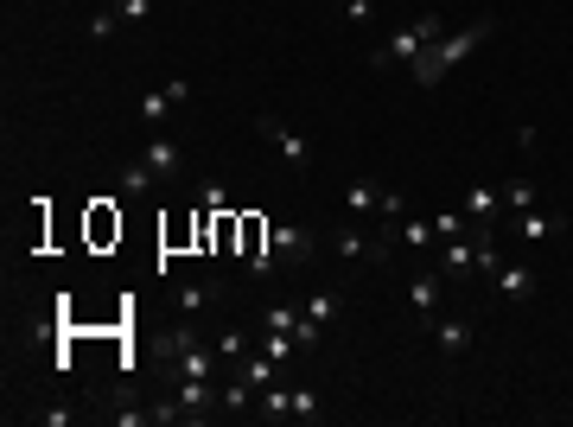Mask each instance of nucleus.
Here are the masks:
<instances>
[{
  "instance_id": "1",
  "label": "nucleus",
  "mask_w": 573,
  "mask_h": 427,
  "mask_svg": "<svg viewBox=\"0 0 573 427\" xmlns=\"http://www.w3.org/2000/svg\"><path fill=\"white\" fill-rule=\"evenodd\" d=\"M491 32H497V20H472V26L446 32V39H433V45L421 51V58L408 64V71H414V83H421V90H433V83H446V71H453L459 58H472V51H478L484 39H491Z\"/></svg>"
},
{
  "instance_id": "2",
  "label": "nucleus",
  "mask_w": 573,
  "mask_h": 427,
  "mask_svg": "<svg viewBox=\"0 0 573 427\" xmlns=\"http://www.w3.org/2000/svg\"><path fill=\"white\" fill-rule=\"evenodd\" d=\"M433 39H446V13H421V20H402L370 51V71H395V64H414Z\"/></svg>"
},
{
  "instance_id": "3",
  "label": "nucleus",
  "mask_w": 573,
  "mask_h": 427,
  "mask_svg": "<svg viewBox=\"0 0 573 427\" xmlns=\"http://www.w3.org/2000/svg\"><path fill=\"white\" fill-rule=\"evenodd\" d=\"M166 357H172V377H204V383H217V370H223L217 345H204L191 326H172V332H166Z\"/></svg>"
},
{
  "instance_id": "4",
  "label": "nucleus",
  "mask_w": 573,
  "mask_h": 427,
  "mask_svg": "<svg viewBox=\"0 0 573 427\" xmlns=\"http://www.w3.org/2000/svg\"><path fill=\"white\" fill-rule=\"evenodd\" d=\"M332 249L344 255V262H376V268H389V262H395V236H389V230L370 236V230L357 224V217H344V224L332 230Z\"/></svg>"
},
{
  "instance_id": "5",
  "label": "nucleus",
  "mask_w": 573,
  "mask_h": 427,
  "mask_svg": "<svg viewBox=\"0 0 573 427\" xmlns=\"http://www.w3.org/2000/svg\"><path fill=\"white\" fill-rule=\"evenodd\" d=\"M255 134H262V141H268L274 153H281V160L293 166V173H306V166H312V147H306V134H300V128H287L281 115H255Z\"/></svg>"
},
{
  "instance_id": "6",
  "label": "nucleus",
  "mask_w": 573,
  "mask_h": 427,
  "mask_svg": "<svg viewBox=\"0 0 573 427\" xmlns=\"http://www.w3.org/2000/svg\"><path fill=\"white\" fill-rule=\"evenodd\" d=\"M268 249L281 255V268H300V262L319 255V236H312L306 224H274V230H268Z\"/></svg>"
},
{
  "instance_id": "7",
  "label": "nucleus",
  "mask_w": 573,
  "mask_h": 427,
  "mask_svg": "<svg viewBox=\"0 0 573 427\" xmlns=\"http://www.w3.org/2000/svg\"><path fill=\"white\" fill-rule=\"evenodd\" d=\"M421 326L433 332V345H440L446 357H459V351H472V332H478V326H472V319H459V313H446V306H440V313H427V319H421Z\"/></svg>"
},
{
  "instance_id": "8",
  "label": "nucleus",
  "mask_w": 573,
  "mask_h": 427,
  "mask_svg": "<svg viewBox=\"0 0 573 427\" xmlns=\"http://www.w3.org/2000/svg\"><path fill=\"white\" fill-rule=\"evenodd\" d=\"M223 300H230V281H211V275H204V281H185L179 287V294H172V306H179V313L185 319H198V313H211V306H223Z\"/></svg>"
},
{
  "instance_id": "9",
  "label": "nucleus",
  "mask_w": 573,
  "mask_h": 427,
  "mask_svg": "<svg viewBox=\"0 0 573 427\" xmlns=\"http://www.w3.org/2000/svg\"><path fill=\"white\" fill-rule=\"evenodd\" d=\"M433 268H440L446 281H472V268H478V249L465 243V236H453V243H440V249H433Z\"/></svg>"
},
{
  "instance_id": "10",
  "label": "nucleus",
  "mask_w": 573,
  "mask_h": 427,
  "mask_svg": "<svg viewBox=\"0 0 573 427\" xmlns=\"http://www.w3.org/2000/svg\"><path fill=\"white\" fill-rule=\"evenodd\" d=\"M516 236H523V249H548L554 236H561V217L542 211V204H535V211H516Z\"/></svg>"
},
{
  "instance_id": "11",
  "label": "nucleus",
  "mask_w": 573,
  "mask_h": 427,
  "mask_svg": "<svg viewBox=\"0 0 573 427\" xmlns=\"http://www.w3.org/2000/svg\"><path fill=\"white\" fill-rule=\"evenodd\" d=\"M408 300H414V313H440V306H446V275H440V268H421V275H408Z\"/></svg>"
},
{
  "instance_id": "12",
  "label": "nucleus",
  "mask_w": 573,
  "mask_h": 427,
  "mask_svg": "<svg viewBox=\"0 0 573 427\" xmlns=\"http://www.w3.org/2000/svg\"><path fill=\"white\" fill-rule=\"evenodd\" d=\"M491 281H497L503 300H535V268H529V262H497Z\"/></svg>"
},
{
  "instance_id": "13",
  "label": "nucleus",
  "mask_w": 573,
  "mask_h": 427,
  "mask_svg": "<svg viewBox=\"0 0 573 427\" xmlns=\"http://www.w3.org/2000/svg\"><path fill=\"white\" fill-rule=\"evenodd\" d=\"M185 96H191V83H166V90H153V96H141V122H147V128H166V115L179 109Z\"/></svg>"
},
{
  "instance_id": "14",
  "label": "nucleus",
  "mask_w": 573,
  "mask_h": 427,
  "mask_svg": "<svg viewBox=\"0 0 573 427\" xmlns=\"http://www.w3.org/2000/svg\"><path fill=\"white\" fill-rule=\"evenodd\" d=\"M389 236H395V249H421V255L440 249V236H433V217H402V224H389Z\"/></svg>"
},
{
  "instance_id": "15",
  "label": "nucleus",
  "mask_w": 573,
  "mask_h": 427,
  "mask_svg": "<svg viewBox=\"0 0 573 427\" xmlns=\"http://www.w3.org/2000/svg\"><path fill=\"white\" fill-rule=\"evenodd\" d=\"M172 396L185 402V421H204L211 415V402H217V383H204V377H179V389Z\"/></svg>"
},
{
  "instance_id": "16",
  "label": "nucleus",
  "mask_w": 573,
  "mask_h": 427,
  "mask_svg": "<svg viewBox=\"0 0 573 427\" xmlns=\"http://www.w3.org/2000/svg\"><path fill=\"white\" fill-rule=\"evenodd\" d=\"M465 217H472V224H497V217H503V185H472Z\"/></svg>"
},
{
  "instance_id": "17",
  "label": "nucleus",
  "mask_w": 573,
  "mask_h": 427,
  "mask_svg": "<svg viewBox=\"0 0 573 427\" xmlns=\"http://www.w3.org/2000/svg\"><path fill=\"white\" fill-rule=\"evenodd\" d=\"M255 415H262L268 427H274V421H293V389H287V383H268L262 396H255Z\"/></svg>"
},
{
  "instance_id": "18",
  "label": "nucleus",
  "mask_w": 573,
  "mask_h": 427,
  "mask_svg": "<svg viewBox=\"0 0 573 427\" xmlns=\"http://www.w3.org/2000/svg\"><path fill=\"white\" fill-rule=\"evenodd\" d=\"M376 204H382L376 185H363V179L344 185V217H357V224H363V217H376Z\"/></svg>"
},
{
  "instance_id": "19",
  "label": "nucleus",
  "mask_w": 573,
  "mask_h": 427,
  "mask_svg": "<svg viewBox=\"0 0 573 427\" xmlns=\"http://www.w3.org/2000/svg\"><path fill=\"white\" fill-rule=\"evenodd\" d=\"M141 160H147V166H153V173H160V179H172V173H179V166H185V153H179V147H172L166 134H160V141H147V153H141Z\"/></svg>"
},
{
  "instance_id": "20",
  "label": "nucleus",
  "mask_w": 573,
  "mask_h": 427,
  "mask_svg": "<svg viewBox=\"0 0 573 427\" xmlns=\"http://www.w3.org/2000/svg\"><path fill=\"white\" fill-rule=\"evenodd\" d=\"M153 185H160V173H153L147 160H128V166H121V192H128V198H147Z\"/></svg>"
},
{
  "instance_id": "21",
  "label": "nucleus",
  "mask_w": 573,
  "mask_h": 427,
  "mask_svg": "<svg viewBox=\"0 0 573 427\" xmlns=\"http://www.w3.org/2000/svg\"><path fill=\"white\" fill-rule=\"evenodd\" d=\"M503 204H510V217H516V211H535V204H542V185H535V179H523V173H516L510 185H503Z\"/></svg>"
},
{
  "instance_id": "22",
  "label": "nucleus",
  "mask_w": 573,
  "mask_h": 427,
  "mask_svg": "<svg viewBox=\"0 0 573 427\" xmlns=\"http://www.w3.org/2000/svg\"><path fill=\"white\" fill-rule=\"evenodd\" d=\"M300 313L312 319V326H332V319H338V294H332V287H319L312 300H300Z\"/></svg>"
},
{
  "instance_id": "23",
  "label": "nucleus",
  "mask_w": 573,
  "mask_h": 427,
  "mask_svg": "<svg viewBox=\"0 0 573 427\" xmlns=\"http://www.w3.org/2000/svg\"><path fill=\"white\" fill-rule=\"evenodd\" d=\"M109 20H115V26H141V20H153V0H115Z\"/></svg>"
},
{
  "instance_id": "24",
  "label": "nucleus",
  "mask_w": 573,
  "mask_h": 427,
  "mask_svg": "<svg viewBox=\"0 0 573 427\" xmlns=\"http://www.w3.org/2000/svg\"><path fill=\"white\" fill-rule=\"evenodd\" d=\"M325 408H319V396H312L306 383H293V421H319Z\"/></svg>"
},
{
  "instance_id": "25",
  "label": "nucleus",
  "mask_w": 573,
  "mask_h": 427,
  "mask_svg": "<svg viewBox=\"0 0 573 427\" xmlns=\"http://www.w3.org/2000/svg\"><path fill=\"white\" fill-rule=\"evenodd\" d=\"M217 357H223V364H242V357H249V332H223L217 338Z\"/></svg>"
},
{
  "instance_id": "26",
  "label": "nucleus",
  "mask_w": 573,
  "mask_h": 427,
  "mask_svg": "<svg viewBox=\"0 0 573 427\" xmlns=\"http://www.w3.org/2000/svg\"><path fill=\"white\" fill-rule=\"evenodd\" d=\"M459 230H465V204H459V211H440V217H433V236H440V243H453Z\"/></svg>"
},
{
  "instance_id": "27",
  "label": "nucleus",
  "mask_w": 573,
  "mask_h": 427,
  "mask_svg": "<svg viewBox=\"0 0 573 427\" xmlns=\"http://www.w3.org/2000/svg\"><path fill=\"white\" fill-rule=\"evenodd\" d=\"M376 217H382V224H402V217H408V198H402V192H382Z\"/></svg>"
},
{
  "instance_id": "28",
  "label": "nucleus",
  "mask_w": 573,
  "mask_h": 427,
  "mask_svg": "<svg viewBox=\"0 0 573 427\" xmlns=\"http://www.w3.org/2000/svg\"><path fill=\"white\" fill-rule=\"evenodd\" d=\"M172 421H185V402H179V396L153 402V427H172Z\"/></svg>"
},
{
  "instance_id": "29",
  "label": "nucleus",
  "mask_w": 573,
  "mask_h": 427,
  "mask_svg": "<svg viewBox=\"0 0 573 427\" xmlns=\"http://www.w3.org/2000/svg\"><path fill=\"white\" fill-rule=\"evenodd\" d=\"M249 275H255V281L281 275V255H274V249H262V255H249Z\"/></svg>"
},
{
  "instance_id": "30",
  "label": "nucleus",
  "mask_w": 573,
  "mask_h": 427,
  "mask_svg": "<svg viewBox=\"0 0 573 427\" xmlns=\"http://www.w3.org/2000/svg\"><path fill=\"white\" fill-rule=\"evenodd\" d=\"M115 427H153V408H115Z\"/></svg>"
},
{
  "instance_id": "31",
  "label": "nucleus",
  "mask_w": 573,
  "mask_h": 427,
  "mask_svg": "<svg viewBox=\"0 0 573 427\" xmlns=\"http://www.w3.org/2000/svg\"><path fill=\"white\" fill-rule=\"evenodd\" d=\"M32 421H39V427H71V421H77V408H39Z\"/></svg>"
},
{
  "instance_id": "32",
  "label": "nucleus",
  "mask_w": 573,
  "mask_h": 427,
  "mask_svg": "<svg viewBox=\"0 0 573 427\" xmlns=\"http://www.w3.org/2000/svg\"><path fill=\"white\" fill-rule=\"evenodd\" d=\"M198 198H204V211H223V204H230V198H223V185H217V179H204V185H198Z\"/></svg>"
},
{
  "instance_id": "33",
  "label": "nucleus",
  "mask_w": 573,
  "mask_h": 427,
  "mask_svg": "<svg viewBox=\"0 0 573 427\" xmlns=\"http://www.w3.org/2000/svg\"><path fill=\"white\" fill-rule=\"evenodd\" d=\"M338 7H344V20H351V26L370 20V0H338Z\"/></svg>"
}]
</instances>
